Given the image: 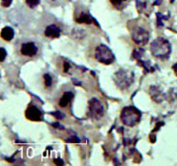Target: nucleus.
Returning <instances> with one entry per match:
<instances>
[{"label":"nucleus","instance_id":"9d476101","mask_svg":"<svg viewBox=\"0 0 177 166\" xmlns=\"http://www.w3.org/2000/svg\"><path fill=\"white\" fill-rule=\"evenodd\" d=\"M73 99V94L71 92H65L61 96L60 100V106L61 108H65V107L68 106V104L70 103L71 100Z\"/></svg>","mask_w":177,"mask_h":166},{"label":"nucleus","instance_id":"4468645a","mask_svg":"<svg viewBox=\"0 0 177 166\" xmlns=\"http://www.w3.org/2000/svg\"><path fill=\"white\" fill-rule=\"evenodd\" d=\"M110 1H111V3L114 5V6L118 7V8H122L123 4H124L127 0H110Z\"/></svg>","mask_w":177,"mask_h":166},{"label":"nucleus","instance_id":"6e6552de","mask_svg":"<svg viewBox=\"0 0 177 166\" xmlns=\"http://www.w3.org/2000/svg\"><path fill=\"white\" fill-rule=\"evenodd\" d=\"M38 52V48L34 43H26L21 47V53L26 57H33Z\"/></svg>","mask_w":177,"mask_h":166},{"label":"nucleus","instance_id":"423d86ee","mask_svg":"<svg viewBox=\"0 0 177 166\" xmlns=\"http://www.w3.org/2000/svg\"><path fill=\"white\" fill-rule=\"evenodd\" d=\"M132 38L136 44L140 46H143L148 42L150 34H148V32L145 29H143L142 27H138L133 31Z\"/></svg>","mask_w":177,"mask_h":166},{"label":"nucleus","instance_id":"f257e3e1","mask_svg":"<svg viewBox=\"0 0 177 166\" xmlns=\"http://www.w3.org/2000/svg\"><path fill=\"white\" fill-rule=\"evenodd\" d=\"M150 52L155 57H167L171 52L170 43L167 40L163 39V38H157L151 43Z\"/></svg>","mask_w":177,"mask_h":166},{"label":"nucleus","instance_id":"f8f14e48","mask_svg":"<svg viewBox=\"0 0 177 166\" xmlns=\"http://www.w3.org/2000/svg\"><path fill=\"white\" fill-rule=\"evenodd\" d=\"M76 21H77L78 23H86V24H91V23L95 22L93 18H92L90 15H88V14L80 15L79 17L76 18Z\"/></svg>","mask_w":177,"mask_h":166},{"label":"nucleus","instance_id":"dca6fc26","mask_svg":"<svg viewBox=\"0 0 177 166\" xmlns=\"http://www.w3.org/2000/svg\"><path fill=\"white\" fill-rule=\"evenodd\" d=\"M6 55H7L6 50H5L3 48H0V62L4 61V60L6 58Z\"/></svg>","mask_w":177,"mask_h":166},{"label":"nucleus","instance_id":"7ed1b4c3","mask_svg":"<svg viewBox=\"0 0 177 166\" xmlns=\"http://www.w3.org/2000/svg\"><path fill=\"white\" fill-rule=\"evenodd\" d=\"M114 81L120 89H127L134 81V73L126 69H120L115 73Z\"/></svg>","mask_w":177,"mask_h":166},{"label":"nucleus","instance_id":"0eeeda50","mask_svg":"<svg viewBox=\"0 0 177 166\" xmlns=\"http://www.w3.org/2000/svg\"><path fill=\"white\" fill-rule=\"evenodd\" d=\"M25 116L28 120L30 121H41L42 120V112L40 111L39 109L37 108L36 106H30L29 108L26 110V113H25Z\"/></svg>","mask_w":177,"mask_h":166},{"label":"nucleus","instance_id":"ddd939ff","mask_svg":"<svg viewBox=\"0 0 177 166\" xmlns=\"http://www.w3.org/2000/svg\"><path fill=\"white\" fill-rule=\"evenodd\" d=\"M44 79H45L46 87H51V86H52V83H53V80H52L51 75L50 74H45V75H44Z\"/></svg>","mask_w":177,"mask_h":166},{"label":"nucleus","instance_id":"6ab92c4d","mask_svg":"<svg viewBox=\"0 0 177 166\" xmlns=\"http://www.w3.org/2000/svg\"><path fill=\"white\" fill-rule=\"evenodd\" d=\"M55 164H60V165H63V161H60V160H58H58H55Z\"/></svg>","mask_w":177,"mask_h":166},{"label":"nucleus","instance_id":"39448f33","mask_svg":"<svg viewBox=\"0 0 177 166\" xmlns=\"http://www.w3.org/2000/svg\"><path fill=\"white\" fill-rule=\"evenodd\" d=\"M88 116L94 120H99L104 116L103 104L98 99L93 98L89 101L88 105Z\"/></svg>","mask_w":177,"mask_h":166},{"label":"nucleus","instance_id":"1a4fd4ad","mask_svg":"<svg viewBox=\"0 0 177 166\" xmlns=\"http://www.w3.org/2000/svg\"><path fill=\"white\" fill-rule=\"evenodd\" d=\"M45 35L48 38H58L60 36V28L55 24H52L50 26L47 27V29L45 31Z\"/></svg>","mask_w":177,"mask_h":166},{"label":"nucleus","instance_id":"f3484780","mask_svg":"<svg viewBox=\"0 0 177 166\" xmlns=\"http://www.w3.org/2000/svg\"><path fill=\"white\" fill-rule=\"evenodd\" d=\"M12 3V0H2L1 1V5L3 7H9Z\"/></svg>","mask_w":177,"mask_h":166},{"label":"nucleus","instance_id":"a211bd4d","mask_svg":"<svg viewBox=\"0 0 177 166\" xmlns=\"http://www.w3.org/2000/svg\"><path fill=\"white\" fill-rule=\"evenodd\" d=\"M66 141H69V142H76V144H78L79 142V139H77V137H71V139H66Z\"/></svg>","mask_w":177,"mask_h":166},{"label":"nucleus","instance_id":"f03ea898","mask_svg":"<svg viewBox=\"0 0 177 166\" xmlns=\"http://www.w3.org/2000/svg\"><path fill=\"white\" fill-rule=\"evenodd\" d=\"M142 114L137 108L133 106L126 107L121 113V120L127 127H135L140 122Z\"/></svg>","mask_w":177,"mask_h":166},{"label":"nucleus","instance_id":"2eb2a0df","mask_svg":"<svg viewBox=\"0 0 177 166\" xmlns=\"http://www.w3.org/2000/svg\"><path fill=\"white\" fill-rule=\"evenodd\" d=\"M26 3L28 4V6L31 7V8H34L37 5H39L40 0H26Z\"/></svg>","mask_w":177,"mask_h":166},{"label":"nucleus","instance_id":"20e7f679","mask_svg":"<svg viewBox=\"0 0 177 166\" xmlns=\"http://www.w3.org/2000/svg\"><path fill=\"white\" fill-rule=\"evenodd\" d=\"M95 58L103 64H111L115 60V57L113 52L108 47L100 45L95 50Z\"/></svg>","mask_w":177,"mask_h":166},{"label":"nucleus","instance_id":"9b49d317","mask_svg":"<svg viewBox=\"0 0 177 166\" xmlns=\"http://www.w3.org/2000/svg\"><path fill=\"white\" fill-rule=\"evenodd\" d=\"M1 38L4 41H11L14 38V31L10 27H5L1 31Z\"/></svg>","mask_w":177,"mask_h":166}]
</instances>
